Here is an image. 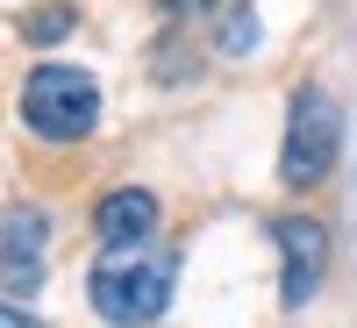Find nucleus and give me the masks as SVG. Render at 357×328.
Masks as SVG:
<instances>
[{"label":"nucleus","mask_w":357,"mask_h":328,"mask_svg":"<svg viewBox=\"0 0 357 328\" xmlns=\"http://www.w3.org/2000/svg\"><path fill=\"white\" fill-rule=\"evenodd\" d=\"M172 279H178V250L136 243V250H100L86 292H93L100 321H114V328H151L172 307Z\"/></svg>","instance_id":"obj_1"},{"label":"nucleus","mask_w":357,"mask_h":328,"mask_svg":"<svg viewBox=\"0 0 357 328\" xmlns=\"http://www.w3.org/2000/svg\"><path fill=\"white\" fill-rule=\"evenodd\" d=\"M22 122L50 136V143H72L100 122V86L93 72H72V65H36L22 86Z\"/></svg>","instance_id":"obj_2"},{"label":"nucleus","mask_w":357,"mask_h":328,"mask_svg":"<svg viewBox=\"0 0 357 328\" xmlns=\"http://www.w3.org/2000/svg\"><path fill=\"white\" fill-rule=\"evenodd\" d=\"M93 228H100L107 250H136V243H151V228H158V200L143 193V186H114V193L100 200Z\"/></svg>","instance_id":"obj_6"},{"label":"nucleus","mask_w":357,"mask_h":328,"mask_svg":"<svg viewBox=\"0 0 357 328\" xmlns=\"http://www.w3.org/2000/svg\"><path fill=\"white\" fill-rule=\"evenodd\" d=\"M279 250H286V307H307V292L321 279V264H329V228L307 221V214H286L279 221Z\"/></svg>","instance_id":"obj_5"},{"label":"nucleus","mask_w":357,"mask_h":328,"mask_svg":"<svg viewBox=\"0 0 357 328\" xmlns=\"http://www.w3.org/2000/svg\"><path fill=\"white\" fill-rule=\"evenodd\" d=\"M0 328H43L36 314H22V307H8V300H0Z\"/></svg>","instance_id":"obj_9"},{"label":"nucleus","mask_w":357,"mask_h":328,"mask_svg":"<svg viewBox=\"0 0 357 328\" xmlns=\"http://www.w3.org/2000/svg\"><path fill=\"white\" fill-rule=\"evenodd\" d=\"M250 43H257V15H250V8H222V50L243 57Z\"/></svg>","instance_id":"obj_8"},{"label":"nucleus","mask_w":357,"mask_h":328,"mask_svg":"<svg viewBox=\"0 0 357 328\" xmlns=\"http://www.w3.org/2000/svg\"><path fill=\"white\" fill-rule=\"evenodd\" d=\"M158 8H165V15H178V22H186L193 8H207V0H158Z\"/></svg>","instance_id":"obj_10"},{"label":"nucleus","mask_w":357,"mask_h":328,"mask_svg":"<svg viewBox=\"0 0 357 328\" xmlns=\"http://www.w3.org/2000/svg\"><path fill=\"white\" fill-rule=\"evenodd\" d=\"M22 36H29V43H65V36H72V8H57V0L29 8V15H22Z\"/></svg>","instance_id":"obj_7"},{"label":"nucleus","mask_w":357,"mask_h":328,"mask_svg":"<svg viewBox=\"0 0 357 328\" xmlns=\"http://www.w3.org/2000/svg\"><path fill=\"white\" fill-rule=\"evenodd\" d=\"M343 150V114L336 100L321 93V86H307V93H293V114H286V150H279V178L293 193H307L314 178H329Z\"/></svg>","instance_id":"obj_3"},{"label":"nucleus","mask_w":357,"mask_h":328,"mask_svg":"<svg viewBox=\"0 0 357 328\" xmlns=\"http://www.w3.org/2000/svg\"><path fill=\"white\" fill-rule=\"evenodd\" d=\"M0 286L22 292V300L43 286V214L36 207H15L0 221Z\"/></svg>","instance_id":"obj_4"}]
</instances>
